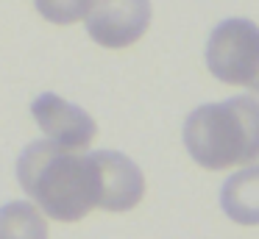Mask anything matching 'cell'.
<instances>
[{"instance_id":"ba28073f","label":"cell","mask_w":259,"mask_h":239,"mask_svg":"<svg viewBox=\"0 0 259 239\" xmlns=\"http://www.w3.org/2000/svg\"><path fill=\"white\" fill-rule=\"evenodd\" d=\"M0 239H48V222L39 206L28 200L0 206Z\"/></svg>"},{"instance_id":"5b68a950","label":"cell","mask_w":259,"mask_h":239,"mask_svg":"<svg viewBox=\"0 0 259 239\" xmlns=\"http://www.w3.org/2000/svg\"><path fill=\"white\" fill-rule=\"evenodd\" d=\"M31 114H34L36 125L42 128L51 142L62 145L70 150H87L90 142L95 139V120L87 114L81 106L67 103L64 98L48 92L31 103Z\"/></svg>"},{"instance_id":"7a4b0ae2","label":"cell","mask_w":259,"mask_h":239,"mask_svg":"<svg viewBox=\"0 0 259 239\" xmlns=\"http://www.w3.org/2000/svg\"><path fill=\"white\" fill-rule=\"evenodd\" d=\"M184 145L203 170L253 164L259 159V100L229 98L198 106L184 122Z\"/></svg>"},{"instance_id":"9c48e42d","label":"cell","mask_w":259,"mask_h":239,"mask_svg":"<svg viewBox=\"0 0 259 239\" xmlns=\"http://www.w3.org/2000/svg\"><path fill=\"white\" fill-rule=\"evenodd\" d=\"M34 6L53 25H73L87 17L92 0H34Z\"/></svg>"},{"instance_id":"8992f818","label":"cell","mask_w":259,"mask_h":239,"mask_svg":"<svg viewBox=\"0 0 259 239\" xmlns=\"http://www.w3.org/2000/svg\"><path fill=\"white\" fill-rule=\"evenodd\" d=\"M98 172V209L128 211L145 195L142 170L117 150H98L92 153Z\"/></svg>"},{"instance_id":"277c9868","label":"cell","mask_w":259,"mask_h":239,"mask_svg":"<svg viewBox=\"0 0 259 239\" xmlns=\"http://www.w3.org/2000/svg\"><path fill=\"white\" fill-rule=\"evenodd\" d=\"M151 25V0H92L87 31L101 47L120 50L140 42Z\"/></svg>"},{"instance_id":"6da1fadb","label":"cell","mask_w":259,"mask_h":239,"mask_svg":"<svg viewBox=\"0 0 259 239\" xmlns=\"http://www.w3.org/2000/svg\"><path fill=\"white\" fill-rule=\"evenodd\" d=\"M17 181L28 198L56 222L84 220L98 209V172L90 156L42 139L17 159Z\"/></svg>"},{"instance_id":"52a82bcc","label":"cell","mask_w":259,"mask_h":239,"mask_svg":"<svg viewBox=\"0 0 259 239\" xmlns=\"http://www.w3.org/2000/svg\"><path fill=\"white\" fill-rule=\"evenodd\" d=\"M226 217L240 225H259V164H248L220 186Z\"/></svg>"},{"instance_id":"3957f363","label":"cell","mask_w":259,"mask_h":239,"mask_svg":"<svg viewBox=\"0 0 259 239\" xmlns=\"http://www.w3.org/2000/svg\"><path fill=\"white\" fill-rule=\"evenodd\" d=\"M206 67L218 81L259 92V25L242 17L223 20L206 42Z\"/></svg>"}]
</instances>
